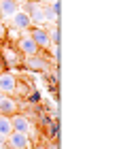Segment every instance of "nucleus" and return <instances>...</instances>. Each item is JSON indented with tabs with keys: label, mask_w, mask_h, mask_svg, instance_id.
<instances>
[{
	"label": "nucleus",
	"mask_w": 138,
	"mask_h": 149,
	"mask_svg": "<svg viewBox=\"0 0 138 149\" xmlns=\"http://www.w3.org/2000/svg\"><path fill=\"white\" fill-rule=\"evenodd\" d=\"M4 145L9 149H30L32 147V141L28 134H21V132H11L9 136H6Z\"/></svg>",
	"instance_id": "nucleus-1"
},
{
	"label": "nucleus",
	"mask_w": 138,
	"mask_h": 149,
	"mask_svg": "<svg viewBox=\"0 0 138 149\" xmlns=\"http://www.w3.org/2000/svg\"><path fill=\"white\" fill-rule=\"evenodd\" d=\"M28 34H30V38L38 45L40 51H43V49H49V47H51L49 32H47L45 28H40V26H36V28H28Z\"/></svg>",
	"instance_id": "nucleus-2"
},
{
	"label": "nucleus",
	"mask_w": 138,
	"mask_h": 149,
	"mask_svg": "<svg viewBox=\"0 0 138 149\" xmlns=\"http://www.w3.org/2000/svg\"><path fill=\"white\" fill-rule=\"evenodd\" d=\"M24 11L30 15L32 24H43V2H36V0H26L24 2Z\"/></svg>",
	"instance_id": "nucleus-3"
},
{
	"label": "nucleus",
	"mask_w": 138,
	"mask_h": 149,
	"mask_svg": "<svg viewBox=\"0 0 138 149\" xmlns=\"http://www.w3.org/2000/svg\"><path fill=\"white\" fill-rule=\"evenodd\" d=\"M21 32H24V36H19V40H17V47H19V51H21L24 56H36V53H40L38 45H36V43H34V40L30 38L28 30H21Z\"/></svg>",
	"instance_id": "nucleus-4"
},
{
	"label": "nucleus",
	"mask_w": 138,
	"mask_h": 149,
	"mask_svg": "<svg viewBox=\"0 0 138 149\" xmlns=\"http://www.w3.org/2000/svg\"><path fill=\"white\" fill-rule=\"evenodd\" d=\"M24 64H26L30 70H38V72H45L47 68H49V62H47L45 53H36V56H26V58H24Z\"/></svg>",
	"instance_id": "nucleus-5"
},
{
	"label": "nucleus",
	"mask_w": 138,
	"mask_h": 149,
	"mask_svg": "<svg viewBox=\"0 0 138 149\" xmlns=\"http://www.w3.org/2000/svg\"><path fill=\"white\" fill-rule=\"evenodd\" d=\"M0 92H2L4 96H11L13 92H17V79H15V74H11L9 70L0 72Z\"/></svg>",
	"instance_id": "nucleus-6"
},
{
	"label": "nucleus",
	"mask_w": 138,
	"mask_h": 149,
	"mask_svg": "<svg viewBox=\"0 0 138 149\" xmlns=\"http://www.w3.org/2000/svg\"><path fill=\"white\" fill-rule=\"evenodd\" d=\"M30 24H32V19H30V15H28L24 9H19L15 15L11 17V28H15V30H28Z\"/></svg>",
	"instance_id": "nucleus-7"
},
{
	"label": "nucleus",
	"mask_w": 138,
	"mask_h": 149,
	"mask_svg": "<svg viewBox=\"0 0 138 149\" xmlns=\"http://www.w3.org/2000/svg\"><path fill=\"white\" fill-rule=\"evenodd\" d=\"M19 11V4L15 0H0V19L2 22H11V17Z\"/></svg>",
	"instance_id": "nucleus-8"
},
{
	"label": "nucleus",
	"mask_w": 138,
	"mask_h": 149,
	"mask_svg": "<svg viewBox=\"0 0 138 149\" xmlns=\"http://www.w3.org/2000/svg\"><path fill=\"white\" fill-rule=\"evenodd\" d=\"M11 124H13V132H21V134H28L30 136V121H28V117H24V115H13L11 117Z\"/></svg>",
	"instance_id": "nucleus-9"
},
{
	"label": "nucleus",
	"mask_w": 138,
	"mask_h": 149,
	"mask_svg": "<svg viewBox=\"0 0 138 149\" xmlns=\"http://www.w3.org/2000/svg\"><path fill=\"white\" fill-rule=\"evenodd\" d=\"M58 15H60V0L58 2H51V4H43V19L45 22L55 24L58 22Z\"/></svg>",
	"instance_id": "nucleus-10"
},
{
	"label": "nucleus",
	"mask_w": 138,
	"mask_h": 149,
	"mask_svg": "<svg viewBox=\"0 0 138 149\" xmlns=\"http://www.w3.org/2000/svg\"><path fill=\"white\" fill-rule=\"evenodd\" d=\"M15 111H17V102L13 98H9V96H4L2 100H0V115H15Z\"/></svg>",
	"instance_id": "nucleus-11"
},
{
	"label": "nucleus",
	"mask_w": 138,
	"mask_h": 149,
	"mask_svg": "<svg viewBox=\"0 0 138 149\" xmlns=\"http://www.w3.org/2000/svg\"><path fill=\"white\" fill-rule=\"evenodd\" d=\"M11 132H13L11 117H9V115H0V136H2V139H6Z\"/></svg>",
	"instance_id": "nucleus-12"
},
{
	"label": "nucleus",
	"mask_w": 138,
	"mask_h": 149,
	"mask_svg": "<svg viewBox=\"0 0 138 149\" xmlns=\"http://www.w3.org/2000/svg\"><path fill=\"white\" fill-rule=\"evenodd\" d=\"M2 58H4L6 66H17V64H19L17 53H15V51H11V49H4V51H2Z\"/></svg>",
	"instance_id": "nucleus-13"
},
{
	"label": "nucleus",
	"mask_w": 138,
	"mask_h": 149,
	"mask_svg": "<svg viewBox=\"0 0 138 149\" xmlns=\"http://www.w3.org/2000/svg\"><path fill=\"white\" fill-rule=\"evenodd\" d=\"M47 136H49V139H53V141L60 136V121H58V119H53L51 124L47 126Z\"/></svg>",
	"instance_id": "nucleus-14"
},
{
	"label": "nucleus",
	"mask_w": 138,
	"mask_h": 149,
	"mask_svg": "<svg viewBox=\"0 0 138 149\" xmlns=\"http://www.w3.org/2000/svg\"><path fill=\"white\" fill-rule=\"evenodd\" d=\"M26 100H28V104H40L43 96H40V92H30V94H26Z\"/></svg>",
	"instance_id": "nucleus-15"
},
{
	"label": "nucleus",
	"mask_w": 138,
	"mask_h": 149,
	"mask_svg": "<svg viewBox=\"0 0 138 149\" xmlns=\"http://www.w3.org/2000/svg\"><path fill=\"white\" fill-rule=\"evenodd\" d=\"M49 40H51V45H58L60 43V32H58V26H51V30H49Z\"/></svg>",
	"instance_id": "nucleus-16"
},
{
	"label": "nucleus",
	"mask_w": 138,
	"mask_h": 149,
	"mask_svg": "<svg viewBox=\"0 0 138 149\" xmlns=\"http://www.w3.org/2000/svg\"><path fill=\"white\" fill-rule=\"evenodd\" d=\"M51 121H53V117H51V115H47V111H45V113H40V126H45V128H47V126L51 124Z\"/></svg>",
	"instance_id": "nucleus-17"
},
{
	"label": "nucleus",
	"mask_w": 138,
	"mask_h": 149,
	"mask_svg": "<svg viewBox=\"0 0 138 149\" xmlns=\"http://www.w3.org/2000/svg\"><path fill=\"white\" fill-rule=\"evenodd\" d=\"M9 36H13V38H17V40H19V30H15V28L9 30Z\"/></svg>",
	"instance_id": "nucleus-18"
},
{
	"label": "nucleus",
	"mask_w": 138,
	"mask_h": 149,
	"mask_svg": "<svg viewBox=\"0 0 138 149\" xmlns=\"http://www.w3.org/2000/svg\"><path fill=\"white\" fill-rule=\"evenodd\" d=\"M2 36H4V24L0 22V38H2Z\"/></svg>",
	"instance_id": "nucleus-19"
},
{
	"label": "nucleus",
	"mask_w": 138,
	"mask_h": 149,
	"mask_svg": "<svg viewBox=\"0 0 138 149\" xmlns=\"http://www.w3.org/2000/svg\"><path fill=\"white\" fill-rule=\"evenodd\" d=\"M51 2H58V0H43V4H51Z\"/></svg>",
	"instance_id": "nucleus-20"
},
{
	"label": "nucleus",
	"mask_w": 138,
	"mask_h": 149,
	"mask_svg": "<svg viewBox=\"0 0 138 149\" xmlns=\"http://www.w3.org/2000/svg\"><path fill=\"white\" fill-rule=\"evenodd\" d=\"M15 2H17V4H19V2H26V0H15Z\"/></svg>",
	"instance_id": "nucleus-21"
},
{
	"label": "nucleus",
	"mask_w": 138,
	"mask_h": 149,
	"mask_svg": "<svg viewBox=\"0 0 138 149\" xmlns=\"http://www.w3.org/2000/svg\"><path fill=\"white\" fill-rule=\"evenodd\" d=\"M2 98H4V94H2V92H0V100H2Z\"/></svg>",
	"instance_id": "nucleus-22"
}]
</instances>
